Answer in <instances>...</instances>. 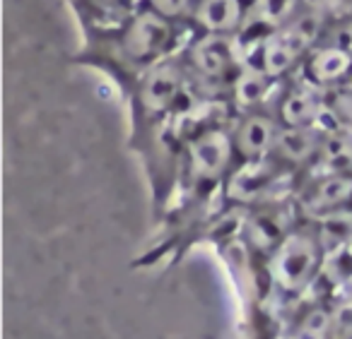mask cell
I'll list each match as a JSON object with an SVG mask.
<instances>
[{
    "instance_id": "cell-1",
    "label": "cell",
    "mask_w": 352,
    "mask_h": 339,
    "mask_svg": "<svg viewBox=\"0 0 352 339\" xmlns=\"http://www.w3.org/2000/svg\"><path fill=\"white\" fill-rule=\"evenodd\" d=\"M236 161L230 128L208 126L193 132L184 147V166L191 185H215L232 176Z\"/></svg>"
},
{
    "instance_id": "cell-2",
    "label": "cell",
    "mask_w": 352,
    "mask_h": 339,
    "mask_svg": "<svg viewBox=\"0 0 352 339\" xmlns=\"http://www.w3.org/2000/svg\"><path fill=\"white\" fill-rule=\"evenodd\" d=\"M321 32V15L307 12L302 17H294L283 30L273 32L261 51V73L270 80L280 78L287 70H292L304 56H309L314 41Z\"/></svg>"
},
{
    "instance_id": "cell-3",
    "label": "cell",
    "mask_w": 352,
    "mask_h": 339,
    "mask_svg": "<svg viewBox=\"0 0 352 339\" xmlns=\"http://www.w3.org/2000/svg\"><path fill=\"white\" fill-rule=\"evenodd\" d=\"M294 204L307 222H316L338 209L352 207V176L316 169L311 178H307L297 188Z\"/></svg>"
},
{
    "instance_id": "cell-4",
    "label": "cell",
    "mask_w": 352,
    "mask_h": 339,
    "mask_svg": "<svg viewBox=\"0 0 352 339\" xmlns=\"http://www.w3.org/2000/svg\"><path fill=\"white\" fill-rule=\"evenodd\" d=\"M186 94V73L176 63H157L142 78L138 87V106L150 121L166 118L179 108Z\"/></svg>"
},
{
    "instance_id": "cell-5",
    "label": "cell",
    "mask_w": 352,
    "mask_h": 339,
    "mask_svg": "<svg viewBox=\"0 0 352 339\" xmlns=\"http://www.w3.org/2000/svg\"><path fill=\"white\" fill-rule=\"evenodd\" d=\"M280 130L283 126H280L278 116H270L258 108L241 113L234 126L230 128L236 164H254V161L270 159Z\"/></svg>"
},
{
    "instance_id": "cell-6",
    "label": "cell",
    "mask_w": 352,
    "mask_h": 339,
    "mask_svg": "<svg viewBox=\"0 0 352 339\" xmlns=\"http://www.w3.org/2000/svg\"><path fill=\"white\" fill-rule=\"evenodd\" d=\"M171 41V27L157 12H142L131 22L123 34V51L131 60L142 65H157L155 60L166 51Z\"/></svg>"
},
{
    "instance_id": "cell-7",
    "label": "cell",
    "mask_w": 352,
    "mask_h": 339,
    "mask_svg": "<svg viewBox=\"0 0 352 339\" xmlns=\"http://www.w3.org/2000/svg\"><path fill=\"white\" fill-rule=\"evenodd\" d=\"M275 116L283 128H326V92L311 82L297 84L283 94Z\"/></svg>"
},
{
    "instance_id": "cell-8",
    "label": "cell",
    "mask_w": 352,
    "mask_h": 339,
    "mask_svg": "<svg viewBox=\"0 0 352 339\" xmlns=\"http://www.w3.org/2000/svg\"><path fill=\"white\" fill-rule=\"evenodd\" d=\"M191 65L203 80L217 82L236 70V46L227 34H206L193 44Z\"/></svg>"
},
{
    "instance_id": "cell-9",
    "label": "cell",
    "mask_w": 352,
    "mask_h": 339,
    "mask_svg": "<svg viewBox=\"0 0 352 339\" xmlns=\"http://www.w3.org/2000/svg\"><path fill=\"white\" fill-rule=\"evenodd\" d=\"M326 128H283L273 150V159L292 174L299 166H316Z\"/></svg>"
},
{
    "instance_id": "cell-10",
    "label": "cell",
    "mask_w": 352,
    "mask_h": 339,
    "mask_svg": "<svg viewBox=\"0 0 352 339\" xmlns=\"http://www.w3.org/2000/svg\"><path fill=\"white\" fill-rule=\"evenodd\" d=\"M352 70V54L345 46H323L316 49L307 60V82L314 87L331 92L336 87H342L345 78Z\"/></svg>"
},
{
    "instance_id": "cell-11",
    "label": "cell",
    "mask_w": 352,
    "mask_h": 339,
    "mask_svg": "<svg viewBox=\"0 0 352 339\" xmlns=\"http://www.w3.org/2000/svg\"><path fill=\"white\" fill-rule=\"evenodd\" d=\"M316 169L328 171V174L352 176V130L333 126L323 130Z\"/></svg>"
},
{
    "instance_id": "cell-12",
    "label": "cell",
    "mask_w": 352,
    "mask_h": 339,
    "mask_svg": "<svg viewBox=\"0 0 352 339\" xmlns=\"http://www.w3.org/2000/svg\"><path fill=\"white\" fill-rule=\"evenodd\" d=\"M196 20L208 34H230L239 30L244 20V8L239 0H198Z\"/></svg>"
},
{
    "instance_id": "cell-13",
    "label": "cell",
    "mask_w": 352,
    "mask_h": 339,
    "mask_svg": "<svg viewBox=\"0 0 352 339\" xmlns=\"http://www.w3.org/2000/svg\"><path fill=\"white\" fill-rule=\"evenodd\" d=\"M270 82L273 80L268 78L265 73L261 70H246V73H239L234 80V102L239 104L244 111H254V108L261 106V102L265 99L270 89Z\"/></svg>"
},
{
    "instance_id": "cell-14",
    "label": "cell",
    "mask_w": 352,
    "mask_h": 339,
    "mask_svg": "<svg viewBox=\"0 0 352 339\" xmlns=\"http://www.w3.org/2000/svg\"><path fill=\"white\" fill-rule=\"evenodd\" d=\"M294 10H297V0H256L254 3L256 20L270 30H283L285 25H289L294 20Z\"/></svg>"
},
{
    "instance_id": "cell-15",
    "label": "cell",
    "mask_w": 352,
    "mask_h": 339,
    "mask_svg": "<svg viewBox=\"0 0 352 339\" xmlns=\"http://www.w3.org/2000/svg\"><path fill=\"white\" fill-rule=\"evenodd\" d=\"M188 3H191V0H150L152 10H155L157 15L164 17V20H166V17L182 15V12L186 10Z\"/></svg>"
},
{
    "instance_id": "cell-16",
    "label": "cell",
    "mask_w": 352,
    "mask_h": 339,
    "mask_svg": "<svg viewBox=\"0 0 352 339\" xmlns=\"http://www.w3.org/2000/svg\"><path fill=\"white\" fill-rule=\"evenodd\" d=\"M302 3H304V5H307L311 12H318V15L338 5V0H302Z\"/></svg>"
},
{
    "instance_id": "cell-17",
    "label": "cell",
    "mask_w": 352,
    "mask_h": 339,
    "mask_svg": "<svg viewBox=\"0 0 352 339\" xmlns=\"http://www.w3.org/2000/svg\"><path fill=\"white\" fill-rule=\"evenodd\" d=\"M345 257L350 260V265H352V248H350V250H345Z\"/></svg>"
},
{
    "instance_id": "cell-18",
    "label": "cell",
    "mask_w": 352,
    "mask_h": 339,
    "mask_svg": "<svg viewBox=\"0 0 352 339\" xmlns=\"http://www.w3.org/2000/svg\"><path fill=\"white\" fill-rule=\"evenodd\" d=\"M350 32H352V22H350Z\"/></svg>"
}]
</instances>
